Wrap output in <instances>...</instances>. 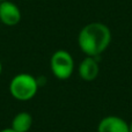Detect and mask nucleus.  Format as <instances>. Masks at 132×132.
Here are the masks:
<instances>
[{
  "label": "nucleus",
  "mask_w": 132,
  "mask_h": 132,
  "mask_svg": "<svg viewBox=\"0 0 132 132\" xmlns=\"http://www.w3.org/2000/svg\"><path fill=\"white\" fill-rule=\"evenodd\" d=\"M111 42V31L101 22H92L85 26L79 32L78 44L88 57H98L107 50Z\"/></svg>",
  "instance_id": "1"
},
{
  "label": "nucleus",
  "mask_w": 132,
  "mask_h": 132,
  "mask_svg": "<svg viewBox=\"0 0 132 132\" xmlns=\"http://www.w3.org/2000/svg\"><path fill=\"white\" fill-rule=\"evenodd\" d=\"M38 80L28 73L16 74L9 82V92L19 101H29L38 90Z\"/></svg>",
  "instance_id": "2"
},
{
  "label": "nucleus",
  "mask_w": 132,
  "mask_h": 132,
  "mask_svg": "<svg viewBox=\"0 0 132 132\" xmlns=\"http://www.w3.org/2000/svg\"><path fill=\"white\" fill-rule=\"evenodd\" d=\"M50 67L57 79L66 80L73 74L74 60L71 53L66 50H58L51 57Z\"/></svg>",
  "instance_id": "3"
},
{
  "label": "nucleus",
  "mask_w": 132,
  "mask_h": 132,
  "mask_svg": "<svg viewBox=\"0 0 132 132\" xmlns=\"http://www.w3.org/2000/svg\"><path fill=\"white\" fill-rule=\"evenodd\" d=\"M0 21L6 26H16L21 21L20 8L12 1H1L0 4Z\"/></svg>",
  "instance_id": "4"
},
{
  "label": "nucleus",
  "mask_w": 132,
  "mask_h": 132,
  "mask_svg": "<svg viewBox=\"0 0 132 132\" xmlns=\"http://www.w3.org/2000/svg\"><path fill=\"white\" fill-rule=\"evenodd\" d=\"M97 132H129V123L117 116H107L100 121Z\"/></svg>",
  "instance_id": "5"
},
{
  "label": "nucleus",
  "mask_w": 132,
  "mask_h": 132,
  "mask_svg": "<svg viewBox=\"0 0 132 132\" xmlns=\"http://www.w3.org/2000/svg\"><path fill=\"white\" fill-rule=\"evenodd\" d=\"M78 72H79L80 78L85 81L95 80L98 75V72H100L96 57H88L87 56L85 59H82V62L79 65V68H78Z\"/></svg>",
  "instance_id": "6"
},
{
  "label": "nucleus",
  "mask_w": 132,
  "mask_h": 132,
  "mask_svg": "<svg viewBox=\"0 0 132 132\" xmlns=\"http://www.w3.org/2000/svg\"><path fill=\"white\" fill-rule=\"evenodd\" d=\"M32 125V117L29 112L21 111L14 116L12 129L15 132H28Z\"/></svg>",
  "instance_id": "7"
},
{
  "label": "nucleus",
  "mask_w": 132,
  "mask_h": 132,
  "mask_svg": "<svg viewBox=\"0 0 132 132\" xmlns=\"http://www.w3.org/2000/svg\"><path fill=\"white\" fill-rule=\"evenodd\" d=\"M0 132H15V131H14L12 128H7V129H4V130H1Z\"/></svg>",
  "instance_id": "8"
},
{
  "label": "nucleus",
  "mask_w": 132,
  "mask_h": 132,
  "mask_svg": "<svg viewBox=\"0 0 132 132\" xmlns=\"http://www.w3.org/2000/svg\"><path fill=\"white\" fill-rule=\"evenodd\" d=\"M129 132H132V122L129 124Z\"/></svg>",
  "instance_id": "9"
},
{
  "label": "nucleus",
  "mask_w": 132,
  "mask_h": 132,
  "mask_svg": "<svg viewBox=\"0 0 132 132\" xmlns=\"http://www.w3.org/2000/svg\"><path fill=\"white\" fill-rule=\"evenodd\" d=\"M1 71H2V65H1V63H0V73H1Z\"/></svg>",
  "instance_id": "10"
},
{
  "label": "nucleus",
  "mask_w": 132,
  "mask_h": 132,
  "mask_svg": "<svg viewBox=\"0 0 132 132\" xmlns=\"http://www.w3.org/2000/svg\"><path fill=\"white\" fill-rule=\"evenodd\" d=\"M0 1H6V0H0Z\"/></svg>",
  "instance_id": "11"
},
{
  "label": "nucleus",
  "mask_w": 132,
  "mask_h": 132,
  "mask_svg": "<svg viewBox=\"0 0 132 132\" xmlns=\"http://www.w3.org/2000/svg\"><path fill=\"white\" fill-rule=\"evenodd\" d=\"M0 4H1V1H0Z\"/></svg>",
  "instance_id": "12"
}]
</instances>
